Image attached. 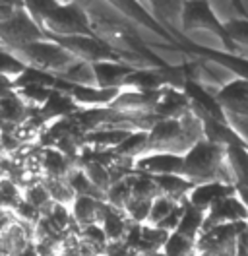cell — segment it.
I'll return each mask as SVG.
<instances>
[{"label":"cell","instance_id":"obj_16","mask_svg":"<svg viewBox=\"0 0 248 256\" xmlns=\"http://www.w3.org/2000/svg\"><path fill=\"white\" fill-rule=\"evenodd\" d=\"M41 173L43 178H66L68 173L78 167L72 160H68L66 156H62L58 150L54 148H41Z\"/></svg>","mask_w":248,"mask_h":256},{"label":"cell","instance_id":"obj_27","mask_svg":"<svg viewBox=\"0 0 248 256\" xmlns=\"http://www.w3.org/2000/svg\"><path fill=\"white\" fill-rule=\"evenodd\" d=\"M54 84H56V76L46 74V72H43V70L26 68V70L14 80V90L30 88V86H39V88H48V90H52Z\"/></svg>","mask_w":248,"mask_h":256},{"label":"cell","instance_id":"obj_14","mask_svg":"<svg viewBox=\"0 0 248 256\" xmlns=\"http://www.w3.org/2000/svg\"><path fill=\"white\" fill-rule=\"evenodd\" d=\"M120 90H101V88H78L72 86L70 97L78 109H103L110 107L118 97Z\"/></svg>","mask_w":248,"mask_h":256},{"label":"cell","instance_id":"obj_8","mask_svg":"<svg viewBox=\"0 0 248 256\" xmlns=\"http://www.w3.org/2000/svg\"><path fill=\"white\" fill-rule=\"evenodd\" d=\"M217 103L223 107L225 116H248V80L232 78L216 92Z\"/></svg>","mask_w":248,"mask_h":256},{"label":"cell","instance_id":"obj_36","mask_svg":"<svg viewBox=\"0 0 248 256\" xmlns=\"http://www.w3.org/2000/svg\"><path fill=\"white\" fill-rule=\"evenodd\" d=\"M50 94L48 88H39V86H30V88H20L16 90V96L20 97L30 109L33 111H39L43 105H45L46 97Z\"/></svg>","mask_w":248,"mask_h":256},{"label":"cell","instance_id":"obj_45","mask_svg":"<svg viewBox=\"0 0 248 256\" xmlns=\"http://www.w3.org/2000/svg\"><path fill=\"white\" fill-rule=\"evenodd\" d=\"M150 256H165L163 252H155V254H150Z\"/></svg>","mask_w":248,"mask_h":256},{"label":"cell","instance_id":"obj_6","mask_svg":"<svg viewBox=\"0 0 248 256\" xmlns=\"http://www.w3.org/2000/svg\"><path fill=\"white\" fill-rule=\"evenodd\" d=\"M64 47L72 56L82 62H103V60H116L114 52L95 35H72V37H48Z\"/></svg>","mask_w":248,"mask_h":256},{"label":"cell","instance_id":"obj_39","mask_svg":"<svg viewBox=\"0 0 248 256\" xmlns=\"http://www.w3.org/2000/svg\"><path fill=\"white\" fill-rule=\"evenodd\" d=\"M22 198L37 210H41L46 202L50 200V196H48V192H46L43 180L37 182V184H31V186H28V188H24V190H22Z\"/></svg>","mask_w":248,"mask_h":256},{"label":"cell","instance_id":"obj_7","mask_svg":"<svg viewBox=\"0 0 248 256\" xmlns=\"http://www.w3.org/2000/svg\"><path fill=\"white\" fill-rule=\"evenodd\" d=\"M234 224H248V208L240 202L236 194L225 196L217 200L212 208L206 212L204 218V229H212L217 225H234Z\"/></svg>","mask_w":248,"mask_h":256},{"label":"cell","instance_id":"obj_32","mask_svg":"<svg viewBox=\"0 0 248 256\" xmlns=\"http://www.w3.org/2000/svg\"><path fill=\"white\" fill-rule=\"evenodd\" d=\"M130 198H132V192H130V184L126 178L118 180V182H112L105 194V202L110 208L118 210V212H124V206L128 204Z\"/></svg>","mask_w":248,"mask_h":256},{"label":"cell","instance_id":"obj_20","mask_svg":"<svg viewBox=\"0 0 248 256\" xmlns=\"http://www.w3.org/2000/svg\"><path fill=\"white\" fill-rule=\"evenodd\" d=\"M128 134H130L128 130H120V128H101L92 134H86V146H90L97 152L114 150L122 144Z\"/></svg>","mask_w":248,"mask_h":256},{"label":"cell","instance_id":"obj_31","mask_svg":"<svg viewBox=\"0 0 248 256\" xmlns=\"http://www.w3.org/2000/svg\"><path fill=\"white\" fill-rule=\"evenodd\" d=\"M225 32L229 35L236 48H248V18H231L227 22H223Z\"/></svg>","mask_w":248,"mask_h":256},{"label":"cell","instance_id":"obj_18","mask_svg":"<svg viewBox=\"0 0 248 256\" xmlns=\"http://www.w3.org/2000/svg\"><path fill=\"white\" fill-rule=\"evenodd\" d=\"M165 88V82L159 74V68L157 70H132L130 76L124 80L122 90H132V92H144V94H150V92H159Z\"/></svg>","mask_w":248,"mask_h":256},{"label":"cell","instance_id":"obj_2","mask_svg":"<svg viewBox=\"0 0 248 256\" xmlns=\"http://www.w3.org/2000/svg\"><path fill=\"white\" fill-rule=\"evenodd\" d=\"M16 58L22 64H26L28 68H35V70H43L46 74L52 76H62L78 58L72 56L64 47H60L56 41L52 39H43L37 43H31L26 47H20L10 50Z\"/></svg>","mask_w":248,"mask_h":256},{"label":"cell","instance_id":"obj_41","mask_svg":"<svg viewBox=\"0 0 248 256\" xmlns=\"http://www.w3.org/2000/svg\"><path fill=\"white\" fill-rule=\"evenodd\" d=\"M130 252V248H128V244L124 242V240H114V242H107V246H105V256H128Z\"/></svg>","mask_w":248,"mask_h":256},{"label":"cell","instance_id":"obj_42","mask_svg":"<svg viewBox=\"0 0 248 256\" xmlns=\"http://www.w3.org/2000/svg\"><path fill=\"white\" fill-rule=\"evenodd\" d=\"M20 2H8V0H0V24H4L6 20L14 16L16 8Z\"/></svg>","mask_w":248,"mask_h":256},{"label":"cell","instance_id":"obj_35","mask_svg":"<svg viewBox=\"0 0 248 256\" xmlns=\"http://www.w3.org/2000/svg\"><path fill=\"white\" fill-rule=\"evenodd\" d=\"M152 210V200H140V198H130L128 204L124 206V214L130 224L146 225Z\"/></svg>","mask_w":248,"mask_h":256},{"label":"cell","instance_id":"obj_24","mask_svg":"<svg viewBox=\"0 0 248 256\" xmlns=\"http://www.w3.org/2000/svg\"><path fill=\"white\" fill-rule=\"evenodd\" d=\"M58 78L68 82L70 86H78V88H99L97 86V78H95V72H93V64L82 62V60H76Z\"/></svg>","mask_w":248,"mask_h":256},{"label":"cell","instance_id":"obj_28","mask_svg":"<svg viewBox=\"0 0 248 256\" xmlns=\"http://www.w3.org/2000/svg\"><path fill=\"white\" fill-rule=\"evenodd\" d=\"M43 184H45L46 192H48V196H50V200L54 204L70 208L72 202L76 200V194L68 186L66 178H43Z\"/></svg>","mask_w":248,"mask_h":256},{"label":"cell","instance_id":"obj_21","mask_svg":"<svg viewBox=\"0 0 248 256\" xmlns=\"http://www.w3.org/2000/svg\"><path fill=\"white\" fill-rule=\"evenodd\" d=\"M204 218H206L204 212L192 208V206L186 202L184 212H182V216H180V222H178V227H176L174 233H178V235H182V237H186V239H190V240H198L202 229H204Z\"/></svg>","mask_w":248,"mask_h":256},{"label":"cell","instance_id":"obj_38","mask_svg":"<svg viewBox=\"0 0 248 256\" xmlns=\"http://www.w3.org/2000/svg\"><path fill=\"white\" fill-rule=\"evenodd\" d=\"M26 68H28V66L20 62L8 48H0V76L16 80Z\"/></svg>","mask_w":248,"mask_h":256},{"label":"cell","instance_id":"obj_15","mask_svg":"<svg viewBox=\"0 0 248 256\" xmlns=\"http://www.w3.org/2000/svg\"><path fill=\"white\" fill-rule=\"evenodd\" d=\"M97 86L101 90H122L124 80L130 76V68L118 60H103L93 64Z\"/></svg>","mask_w":248,"mask_h":256},{"label":"cell","instance_id":"obj_17","mask_svg":"<svg viewBox=\"0 0 248 256\" xmlns=\"http://www.w3.org/2000/svg\"><path fill=\"white\" fill-rule=\"evenodd\" d=\"M76 111H78V107H76V103L72 101V97L66 96V94H60V92H56V90H50L45 105L39 109V116L48 124V122H52V120L72 116Z\"/></svg>","mask_w":248,"mask_h":256},{"label":"cell","instance_id":"obj_44","mask_svg":"<svg viewBox=\"0 0 248 256\" xmlns=\"http://www.w3.org/2000/svg\"><path fill=\"white\" fill-rule=\"evenodd\" d=\"M128 256H142V254H138V252H134V250H130V252H128Z\"/></svg>","mask_w":248,"mask_h":256},{"label":"cell","instance_id":"obj_1","mask_svg":"<svg viewBox=\"0 0 248 256\" xmlns=\"http://www.w3.org/2000/svg\"><path fill=\"white\" fill-rule=\"evenodd\" d=\"M182 176L194 186L206 182H225L234 186L231 169L227 165L225 146L208 140H200L182 156Z\"/></svg>","mask_w":248,"mask_h":256},{"label":"cell","instance_id":"obj_3","mask_svg":"<svg viewBox=\"0 0 248 256\" xmlns=\"http://www.w3.org/2000/svg\"><path fill=\"white\" fill-rule=\"evenodd\" d=\"M180 24H182V35L196 32L210 33V35L219 39L221 50L232 52V54L240 52L236 45L229 39V35L225 32V26H223V20L217 16L210 2H202V0L182 2V22Z\"/></svg>","mask_w":248,"mask_h":256},{"label":"cell","instance_id":"obj_11","mask_svg":"<svg viewBox=\"0 0 248 256\" xmlns=\"http://www.w3.org/2000/svg\"><path fill=\"white\" fill-rule=\"evenodd\" d=\"M107 202H101V200H95L90 196H76V200L72 202L70 212H72V220L74 224L82 229V227H88V225H101L103 218L107 216Z\"/></svg>","mask_w":248,"mask_h":256},{"label":"cell","instance_id":"obj_34","mask_svg":"<svg viewBox=\"0 0 248 256\" xmlns=\"http://www.w3.org/2000/svg\"><path fill=\"white\" fill-rule=\"evenodd\" d=\"M80 240L86 242L88 246H92L97 254H103L105 252V246H107V237H105V231L101 225H88V227H82L80 229Z\"/></svg>","mask_w":248,"mask_h":256},{"label":"cell","instance_id":"obj_30","mask_svg":"<svg viewBox=\"0 0 248 256\" xmlns=\"http://www.w3.org/2000/svg\"><path fill=\"white\" fill-rule=\"evenodd\" d=\"M78 167L84 171V175L90 178V182L95 188L107 194L108 186H110V176H108V169L105 165H101L97 161H86V163H80Z\"/></svg>","mask_w":248,"mask_h":256},{"label":"cell","instance_id":"obj_46","mask_svg":"<svg viewBox=\"0 0 248 256\" xmlns=\"http://www.w3.org/2000/svg\"><path fill=\"white\" fill-rule=\"evenodd\" d=\"M2 124H4V120H2V116H0V126H2Z\"/></svg>","mask_w":248,"mask_h":256},{"label":"cell","instance_id":"obj_9","mask_svg":"<svg viewBox=\"0 0 248 256\" xmlns=\"http://www.w3.org/2000/svg\"><path fill=\"white\" fill-rule=\"evenodd\" d=\"M134 171L150 176H182V156H174V154H146V156H142V158L134 161Z\"/></svg>","mask_w":248,"mask_h":256},{"label":"cell","instance_id":"obj_4","mask_svg":"<svg viewBox=\"0 0 248 256\" xmlns=\"http://www.w3.org/2000/svg\"><path fill=\"white\" fill-rule=\"evenodd\" d=\"M39 28L46 37H72V35H93L90 18L78 2H54V6L41 18Z\"/></svg>","mask_w":248,"mask_h":256},{"label":"cell","instance_id":"obj_10","mask_svg":"<svg viewBox=\"0 0 248 256\" xmlns=\"http://www.w3.org/2000/svg\"><path fill=\"white\" fill-rule=\"evenodd\" d=\"M30 244H33V225L22 224L14 220L0 233V254L18 256Z\"/></svg>","mask_w":248,"mask_h":256},{"label":"cell","instance_id":"obj_25","mask_svg":"<svg viewBox=\"0 0 248 256\" xmlns=\"http://www.w3.org/2000/svg\"><path fill=\"white\" fill-rule=\"evenodd\" d=\"M114 154L120 156V158H126V160L136 161L138 158L146 156L148 154V132H130L124 142L118 148H114Z\"/></svg>","mask_w":248,"mask_h":256},{"label":"cell","instance_id":"obj_33","mask_svg":"<svg viewBox=\"0 0 248 256\" xmlns=\"http://www.w3.org/2000/svg\"><path fill=\"white\" fill-rule=\"evenodd\" d=\"M184 204V202H182ZM180 204H176L174 200H170L169 196H157L152 200V210H150V218H148V225H157L161 224L165 218H169L174 210Z\"/></svg>","mask_w":248,"mask_h":256},{"label":"cell","instance_id":"obj_19","mask_svg":"<svg viewBox=\"0 0 248 256\" xmlns=\"http://www.w3.org/2000/svg\"><path fill=\"white\" fill-rule=\"evenodd\" d=\"M154 180L155 184H157V188H159V192L163 196H169L170 200H174L176 204L186 202L190 190L194 188V184L188 182L184 176L180 175H159L154 176Z\"/></svg>","mask_w":248,"mask_h":256},{"label":"cell","instance_id":"obj_26","mask_svg":"<svg viewBox=\"0 0 248 256\" xmlns=\"http://www.w3.org/2000/svg\"><path fill=\"white\" fill-rule=\"evenodd\" d=\"M128 184H130V192L132 198H140V200H154L157 196H161V192L155 184L154 176L144 175L138 171H132L130 175L126 176Z\"/></svg>","mask_w":248,"mask_h":256},{"label":"cell","instance_id":"obj_13","mask_svg":"<svg viewBox=\"0 0 248 256\" xmlns=\"http://www.w3.org/2000/svg\"><path fill=\"white\" fill-rule=\"evenodd\" d=\"M154 112L159 118H180L186 112H190V99L182 90L163 88Z\"/></svg>","mask_w":248,"mask_h":256},{"label":"cell","instance_id":"obj_12","mask_svg":"<svg viewBox=\"0 0 248 256\" xmlns=\"http://www.w3.org/2000/svg\"><path fill=\"white\" fill-rule=\"evenodd\" d=\"M231 194H234V186L232 184H225V182H206V184H196L190 190L186 202L192 208L200 210V212L206 214L208 210L216 204L217 200H221L225 196H231Z\"/></svg>","mask_w":248,"mask_h":256},{"label":"cell","instance_id":"obj_37","mask_svg":"<svg viewBox=\"0 0 248 256\" xmlns=\"http://www.w3.org/2000/svg\"><path fill=\"white\" fill-rule=\"evenodd\" d=\"M22 200V188L10 178H0V210H12Z\"/></svg>","mask_w":248,"mask_h":256},{"label":"cell","instance_id":"obj_40","mask_svg":"<svg viewBox=\"0 0 248 256\" xmlns=\"http://www.w3.org/2000/svg\"><path fill=\"white\" fill-rule=\"evenodd\" d=\"M12 214H14V218L18 222H22V224H28V225H35L39 220H41V214H39V210L33 208L31 204H28L24 198L18 202V206L12 210Z\"/></svg>","mask_w":248,"mask_h":256},{"label":"cell","instance_id":"obj_23","mask_svg":"<svg viewBox=\"0 0 248 256\" xmlns=\"http://www.w3.org/2000/svg\"><path fill=\"white\" fill-rule=\"evenodd\" d=\"M101 227L105 231V237H107L108 242H114V240H124L126 233H128V227H130V222H128L124 212H118V210L108 206L107 216L101 222Z\"/></svg>","mask_w":248,"mask_h":256},{"label":"cell","instance_id":"obj_43","mask_svg":"<svg viewBox=\"0 0 248 256\" xmlns=\"http://www.w3.org/2000/svg\"><path fill=\"white\" fill-rule=\"evenodd\" d=\"M16 90H14V80H10V78H4V76H0V99H4V97L12 96Z\"/></svg>","mask_w":248,"mask_h":256},{"label":"cell","instance_id":"obj_22","mask_svg":"<svg viewBox=\"0 0 248 256\" xmlns=\"http://www.w3.org/2000/svg\"><path fill=\"white\" fill-rule=\"evenodd\" d=\"M31 112H33V109H30L20 97L16 96V92L12 96L0 99V116L8 124H16V126L22 124Z\"/></svg>","mask_w":248,"mask_h":256},{"label":"cell","instance_id":"obj_29","mask_svg":"<svg viewBox=\"0 0 248 256\" xmlns=\"http://www.w3.org/2000/svg\"><path fill=\"white\" fill-rule=\"evenodd\" d=\"M161 252L165 256H198L196 240L186 239L178 233H170L167 242L161 248Z\"/></svg>","mask_w":248,"mask_h":256},{"label":"cell","instance_id":"obj_5","mask_svg":"<svg viewBox=\"0 0 248 256\" xmlns=\"http://www.w3.org/2000/svg\"><path fill=\"white\" fill-rule=\"evenodd\" d=\"M43 39H46L45 32L30 16V12L24 6V2L18 4L14 16L10 20H6L4 24H0V43L8 50L26 47V45L43 41Z\"/></svg>","mask_w":248,"mask_h":256}]
</instances>
